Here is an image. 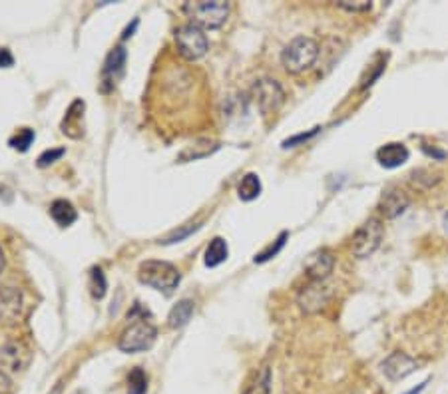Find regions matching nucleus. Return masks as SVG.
I'll use <instances>...</instances> for the list:
<instances>
[{"mask_svg":"<svg viewBox=\"0 0 448 394\" xmlns=\"http://www.w3.org/2000/svg\"><path fill=\"white\" fill-rule=\"evenodd\" d=\"M8 390H11V381H8V376L4 372L0 371V394L8 393Z\"/></svg>","mask_w":448,"mask_h":394,"instance_id":"obj_30","label":"nucleus"},{"mask_svg":"<svg viewBox=\"0 0 448 394\" xmlns=\"http://www.w3.org/2000/svg\"><path fill=\"white\" fill-rule=\"evenodd\" d=\"M319 44L317 40H313L311 36H297L281 54V64L289 74H303L309 68H313V64L319 58Z\"/></svg>","mask_w":448,"mask_h":394,"instance_id":"obj_2","label":"nucleus"},{"mask_svg":"<svg viewBox=\"0 0 448 394\" xmlns=\"http://www.w3.org/2000/svg\"><path fill=\"white\" fill-rule=\"evenodd\" d=\"M2 269H4V253H2V249H0V273H2Z\"/></svg>","mask_w":448,"mask_h":394,"instance_id":"obj_32","label":"nucleus"},{"mask_svg":"<svg viewBox=\"0 0 448 394\" xmlns=\"http://www.w3.org/2000/svg\"><path fill=\"white\" fill-rule=\"evenodd\" d=\"M333 299V289L327 285V281H309L297 295V305L303 313H317L325 309Z\"/></svg>","mask_w":448,"mask_h":394,"instance_id":"obj_8","label":"nucleus"},{"mask_svg":"<svg viewBox=\"0 0 448 394\" xmlns=\"http://www.w3.org/2000/svg\"><path fill=\"white\" fill-rule=\"evenodd\" d=\"M34 141V132L30 128H23V129H18L14 136L11 138V144L12 148L14 150H18V151H26L28 148H30V144Z\"/></svg>","mask_w":448,"mask_h":394,"instance_id":"obj_22","label":"nucleus"},{"mask_svg":"<svg viewBox=\"0 0 448 394\" xmlns=\"http://www.w3.org/2000/svg\"><path fill=\"white\" fill-rule=\"evenodd\" d=\"M78 394H82V393H78Z\"/></svg>","mask_w":448,"mask_h":394,"instance_id":"obj_34","label":"nucleus"},{"mask_svg":"<svg viewBox=\"0 0 448 394\" xmlns=\"http://www.w3.org/2000/svg\"><path fill=\"white\" fill-rule=\"evenodd\" d=\"M181 11L189 18V23L200 26L201 30H215L227 23L231 4L225 0H200V2H186Z\"/></svg>","mask_w":448,"mask_h":394,"instance_id":"obj_1","label":"nucleus"},{"mask_svg":"<svg viewBox=\"0 0 448 394\" xmlns=\"http://www.w3.org/2000/svg\"><path fill=\"white\" fill-rule=\"evenodd\" d=\"M14 64V56L11 54L8 48H0V68H11Z\"/></svg>","mask_w":448,"mask_h":394,"instance_id":"obj_29","label":"nucleus"},{"mask_svg":"<svg viewBox=\"0 0 448 394\" xmlns=\"http://www.w3.org/2000/svg\"><path fill=\"white\" fill-rule=\"evenodd\" d=\"M176 48L177 54L184 60L196 62L205 56L210 50V40L205 36V30H201L196 24H181L176 30Z\"/></svg>","mask_w":448,"mask_h":394,"instance_id":"obj_5","label":"nucleus"},{"mask_svg":"<svg viewBox=\"0 0 448 394\" xmlns=\"http://www.w3.org/2000/svg\"><path fill=\"white\" fill-rule=\"evenodd\" d=\"M237 196L241 201H253L261 196V179L257 174H248L241 177L237 186Z\"/></svg>","mask_w":448,"mask_h":394,"instance_id":"obj_17","label":"nucleus"},{"mask_svg":"<svg viewBox=\"0 0 448 394\" xmlns=\"http://www.w3.org/2000/svg\"><path fill=\"white\" fill-rule=\"evenodd\" d=\"M409 158H411V151L401 141H390V144H385L377 150V162L387 170L401 167L409 162Z\"/></svg>","mask_w":448,"mask_h":394,"instance_id":"obj_13","label":"nucleus"},{"mask_svg":"<svg viewBox=\"0 0 448 394\" xmlns=\"http://www.w3.org/2000/svg\"><path fill=\"white\" fill-rule=\"evenodd\" d=\"M426 384H428V381H425V383H421L418 386H416V388H413V390H409L407 394H421L426 388Z\"/></svg>","mask_w":448,"mask_h":394,"instance_id":"obj_31","label":"nucleus"},{"mask_svg":"<svg viewBox=\"0 0 448 394\" xmlns=\"http://www.w3.org/2000/svg\"><path fill=\"white\" fill-rule=\"evenodd\" d=\"M66 153V150L64 148H54V150H46L44 153H40V158H38V165L40 167H46V165H50V163H54V162H58L60 158Z\"/></svg>","mask_w":448,"mask_h":394,"instance_id":"obj_26","label":"nucleus"},{"mask_svg":"<svg viewBox=\"0 0 448 394\" xmlns=\"http://www.w3.org/2000/svg\"><path fill=\"white\" fill-rule=\"evenodd\" d=\"M90 287H92L94 299H102V297L106 295V275H104V271H102L100 267H94V269H92V283H90Z\"/></svg>","mask_w":448,"mask_h":394,"instance_id":"obj_23","label":"nucleus"},{"mask_svg":"<svg viewBox=\"0 0 448 394\" xmlns=\"http://www.w3.org/2000/svg\"><path fill=\"white\" fill-rule=\"evenodd\" d=\"M421 362L413 357H409L407 352H392L387 359L383 360L380 371L389 379L390 383H401L409 374H413L414 371H418Z\"/></svg>","mask_w":448,"mask_h":394,"instance_id":"obj_9","label":"nucleus"},{"mask_svg":"<svg viewBox=\"0 0 448 394\" xmlns=\"http://www.w3.org/2000/svg\"><path fill=\"white\" fill-rule=\"evenodd\" d=\"M82 112H84V102L82 100H76L74 104L70 106L68 114L62 122V132L72 136L74 132L72 129H80V122H82Z\"/></svg>","mask_w":448,"mask_h":394,"instance_id":"obj_20","label":"nucleus"},{"mask_svg":"<svg viewBox=\"0 0 448 394\" xmlns=\"http://www.w3.org/2000/svg\"><path fill=\"white\" fill-rule=\"evenodd\" d=\"M251 94L255 98V104L260 108L263 116H271L275 114L285 102L283 88L279 86V82L273 78H261L253 84Z\"/></svg>","mask_w":448,"mask_h":394,"instance_id":"obj_7","label":"nucleus"},{"mask_svg":"<svg viewBox=\"0 0 448 394\" xmlns=\"http://www.w3.org/2000/svg\"><path fill=\"white\" fill-rule=\"evenodd\" d=\"M287 237H289V233H287V231L281 233V235H279V237L275 239V243L269 245L267 249H263L260 255H255V263H265V261H269L271 257L277 255V253H279V251L283 249L285 239H287Z\"/></svg>","mask_w":448,"mask_h":394,"instance_id":"obj_24","label":"nucleus"},{"mask_svg":"<svg viewBox=\"0 0 448 394\" xmlns=\"http://www.w3.org/2000/svg\"><path fill=\"white\" fill-rule=\"evenodd\" d=\"M50 215H52V220L56 221L60 227H70L72 223L76 221V217H78L74 205H72L70 201H66V199H56L50 205Z\"/></svg>","mask_w":448,"mask_h":394,"instance_id":"obj_15","label":"nucleus"},{"mask_svg":"<svg viewBox=\"0 0 448 394\" xmlns=\"http://www.w3.org/2000/svg\"><path fill=\"white\" fill-rule=\"evenodd\" d=\"M6 362L11 364L12 371H23L28 364V348L24 347L23 343H11L8 347L2 350Z\"/></svg>","mask_w":448,"mask_h":394,"instance_id":"obj_16","label":"nucleus"},{"mask_svg":"<svg viewBox=\"0 0 448 394\" xmlns=\"http://www.w3.org/2000/svg\"><path fill=\"white\" fill-rule=\"evenodd\" d=\"M198 227H200V225H188V227H184L181 231H174V233H172V235H167L165 239H162V243H164V245H167V243H177V241H181L184 237H188V235H189V233H191V231H196Z\"/></svg>","mask_w":448,"mask_h":394,"instance_id":"obj_27","label":"nucleus"},{"mask_svg":"<svg viewBox=\"0 0 448 394\" xmlns=\"http://www.w3.org/2000/svg\"><path fill=\"white\" fill-rule=\"evenodd\" d=\"M243 394H271V371L267 367L260 369L255 379L248 384Z\"/></svg>","mask_w":448,"mask_h":394,"instance_id":"obj_19","label":"nucleus"},{"mask_svg":"<svg viewBox=\"0 0 448 394\" xmlns=\"http://www.w3.org/2000/svg\"><path fill=\"white\" fill-rule=\"evenodd\" d=\"M319 129H321V128H313L311 132H307V134H297V136H293V138L285 139L283 148H293V146H297V144H301V141H307V139H311L313 136H315V134H317Z\"/></svg>","mask_w":448,"mask_h":394,"instance_id":"obj_28","label":"nucleus"},{"mask_svg":"<svg viewBox=\"0 0 448 394\" xmlns=\"http://www.w3.org/2000/svg\"><path fill=\"white\" fill-rule=\"evenodd\" d=\"M411 205V197L402 191L401 187H387L383 191V196L378 199V215H383L385 220H395L402 215Z\"/></svg>","mask_w":448,"mask_h":394,"instance_id":"obj_10","label":"nucleus"},{"mask_svg":"<svg viewBox=\"0 0 448 394\" xmlns=\"http://www.w3.org/2000/svg\"><path fill=\"white\" fill-rule=\"evenodd\" d=\"M138 279H140V283L152 287V289L165 293V295H172L177 289V285L181 281V275H179V271L172 263L150 259V261H143L142 265H140V269H138Z\"/></svg>","mask_w":448,"mask_h":394,"instance_id":"obj_3","label":"nucleus"},{"mask_svg":"<svg viewBox=\"0 0 448 394\" xmlns=\"http://www.w3.org/2000/svg\"><path fill=\"white\" fill-rule=\"evenodd\" d=\"M132 323L124 331L118 338V348L122 352H143L150 350L158 338V331L152 325V321L146 319V314L136 317V314H128Z\"/></svg>","mask_w":448,"mask_h":394,"instance_id":"obj_4","label":"nucleus"},{"mask_svg":"<svg viewBox=\"0 0 448 394\" xmlns=\"http://www.w3.org/2000/svg\"><path fill=\"white\" fill-rule=\"evenodd\" d=\"M193 309H196V303L191 299H181V301L172 307V311L167 314V325L172 329H179V326L188 325L191 314H193Z\"/></svg>","mask_w":448,"mask_h":394,"instance_id":"obj_14","label":"nucleus"},{"mask_svg":"<svg viewBox=\"0 0 448 394\" xmlns=\"http://www.w3.org/2000/svg\"><path fill=\"white\" fill-rule=\"evenodd\" d=\"M339 8L347 12H369L373 8V2H366V0H361V2H349V0H341V2H335Z\"/></svg>","mask_w":448,"mask_h":394,"instance_id":"obj_25","label":"nucleus"},{"mask_svg":"<svg viewBox=\"0 0 448 394\" xmlns=\"http://www.w3.org/2000/svg\"><path fill=\"white\" fill-rule=\"evenodd\" d=\"M124 70H126V50L122 46L114 48L108 54L102 68V92H110L116 88L120 78L124 76Z\"/></svg>","mask_w":448,"mask_h":394,"instance_id":"obj_11","label":"nucleus"},{"mask_svg":"<svg viewBox=\"0 0 448 394\" xmlns=\"http://www.w3.org/2000/svg\"><path fill=\"white\" fill-rule=\"evenodd\" d=\"M227 255H229V249H227V243H225L224 237H213L210 245H207V249H205V265H222L225 259H227Z\"/></svg>","mask_w":448,"mask_h":394,"instance_id":"obj_18","label":"nucleus"},{"mask_svg":"<svg viewBox=\"0 0 448 394\" xmlns=\"http://www.w3.org/2000/svg\"><path fill=\"white\" fill-rule=\"evenodd\" d=\"M444 229H447V233H448V213L444 215Z\"/></svg>","mask_w":448,"mask_h":394,"instance_id":"obj_33","label":"nucleus"},{"mask_svg":"<svg viewBox=\"0 0 448 394\" xmlns=\"http://www.w3.org/2000/svg\"><path fill=\"white\" fill-rule=\"evenodd\" d=\"M385 237V225L378 217H369V220L354 231L351 239V251L357 259H366L377 251Z\"/></svg>","mask_w":448,"mask_h":394,"instance_id":"obj_6","label":"nucleus"},{"mask_svg":"<svg viewBox=\"0 0 448 394\" xmlns=\"http://www.w3.org/2000/svg\"><path fill=\"white\" fill-rule=\"evenodd\" d=\"M148 390V374L142 369H134L128 376V394H146Z\"/></svg>","mask_w":448,"mask_h":394,"instance_id":"obj_21","label":"nucleus"},{"mask_svg":"<svg viewBox=\"0 0 448 394\" xmlns=\"http://www.w3.org/2000/svg\"><path fill=\"white\" fill-rule=\"evenodd\" d=\"M335 269V257L329 249H317L305 261V275L309 281H327Z\"/></svg>","mask_w":448,"mask_h":394,"instance_id":"obj_12","label":"nucleus"}]
</instances>
